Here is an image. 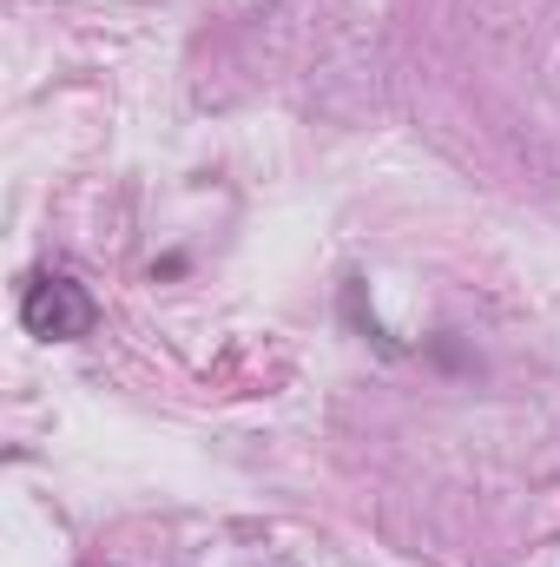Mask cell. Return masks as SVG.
Masks as SVG:
<instances>
[{
    "instance_id": "cell-1",
    "label": "cell",
    "mask_w": 560,
    "mask_h": 567,
    "mask_svg": "<svg viewBox=\"0 0 560 567\" xmlns=\"http://www.w3.org/2000/svg\"><path fill=\"white\" fill-rule=\"evenodd\" d=\"M20 323H27V337H40V343H80V337H93L100 303H93V290H86L80 278L53 271V278L27 284V297H20Z\"/></svg>"
}]
</instances>
